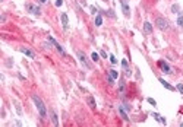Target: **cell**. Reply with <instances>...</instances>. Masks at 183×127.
Wrapping results in <instances>:
<instances>
[{
	"label": "cell",
	"mask_w": 183,
	"mask_h": 127,
	"mask_svg": "<svg viewBox=\"0 0 183 127\" xmlns=\"http://www.w3.org/2000/svg\"><path fill=\"white\" fill-rule=\"evenodd\" d=\"M101 24H103V18L98 15V16L95 18V27H101Z\"/></svg>",
	"instance_id": "cell-17"
},
{
	"label": "cell",
	"mask_w": 183,
	"mask_h": 127,
	"mask_svg": "<svg viewBox=\"0 0 183 127\" xmlns=\"http://www.w3.org/2000/svg\"><path fill=\"white\" fill-rule=\"evenodd\" d=\"M120 5H122L123 15H125L126 18H129V16H130V8H129V5H128V0H120Z\"/></svg>",
	"instance_id": "cell-5"
},
{
	"label": "cell",
	"mask_w": 183,
	"mask_h": 127,
	"mask_svg": "<svg viewBox=\"0 0 183 127\" xmlns=\"http://www.w3.org/2000/svg\"><path fill=\"white\" fill-rule=\"evenodd\" d=\"M160 82H161V85H163V86H164V88H167V89H168V91H174V88H173V86H171V85H168V83H167V82H165V80H164V79H160Z\"/></svg>",
	"instance_id": "cell-13"
},
{
	"label": "cell",
	"mask_w": 183,
	"mask_h": 127,
	"mask_svg": "<svg viewBox=\"0 0 183 127\" xmlns=\"http://www.w3.org/2000/svg\"><path fill=\"white\" fill-rule=\"evenodd\" d=\"M54 48H56V50H57V53H59V54H60V56H63V57H66V51H65V50H63V47H62V45H60V44H59V43H57V44H56V45H54Z\"/></svg>",
	"instance_id": "cell-11"
},
{
	"label": "cell",
	"mask_w": 183,
	"mask_h": 127,
	"mask_svg": "<svg viewBox=\"0 0 183 127\" xmlns=\"http://www.w3.org/2000/svg\"><path fill=\"white\" fill-rule=\"evenodd\" d=\"M100 54H101V56H103V57H104V59H106V57H107V53H106V51H101V53H100Z\"/></svg>",
	"instance_id": "cell-26"
},
{
	"label": "cell",
	"mask_w": 183,
	"mask_h": 127,
	"mask_svg": "<svg viewBox=\"0 0 183 127\" xmlns=\"http://www.w3.org/2000/svg\"><path fill=\"white\" fill-rule=\"evenodd\" d=\"M76 56H78L79 61H81V63H82L86 69H91V63H89V60H88V57H86V54H85L83 51L78 50V51H76Z\"/></svg>",
	"instance_id": "cell-4"
},
{
	"label": "cell",
	"mask_w": 183,
	"mask_h": 127,
	"mask_svg": "<svg viewBox=\"0 0 183 127\" xmlns=\"http://www.w3.org/2000/svg\"><path fill=\"white\" fill-rule=\"evenodd\" d=\"M158 67H160V69H161L164 73H167V75H170V73H171V69H170V66H168V64H167L164 60H160V61H158Z\"/></svg>",
	"instance_id": "cell-6"
},
{
	"label": "cell",
	"mask_w": 183,
	"mask_h": 127,
	"mask_svg": "<svg viewBox=\"0 0 183 127\" xmlns=\"http://www.w3.org/2000/svg\"><path fill=\"white\" fill-rule=\"evenodd\" d=\"M155 27L160 29V31H168L170 29V22L167 18L164 16H157L155 18Z\"/></svg>",
	"instance_id": "cell-2"
},
{
	"label": "cell",
	"mask_w": 183,
	"mask_h": 127,
	"mask_svg": "<svg viewBox=\"0 0 183 127\" xmlns=\"http://www.w3.org/2000/svg\"><path fill=\"white\" fill-rule=\"evenodd\" d=\"M106 15H107V16H110V18H113V19L116 18V15H114V12H113L111 9H110V10H107V12H106Z\"/></svg>",
	"instance_id": "cell-19"
},
{
	"label": "cell",
	"mask_w": 183,
	"mask_h": 127,
	"mask_svg": "<svg viewBox=\"0 0 183 127\" xmlns=\"http://www.w3.org/2000/svg\"><path fill=\"white\" fill-rule=\"evenodd\" d=\"M109 75H110L113 79H117V77H119V73H117L116 70H113V69H111V70H109Z\"/></svg>",
	"instance_id": "cell-16"
},
{
	"label": "cell",
	"mask_w": 183,
	"mask_h": 127,
	"mask_svg": "<svg viewBox=\"0 0 183 127\" xmlns=\"http://www.w3.org/2000/svg\"><path fill=\"white\" fill-rule=\"evenodd\" d=\"M50 117H51L53 124H54V126H59V118H57V114H56V111H54L53 108H50Z\"/></svg>",
	"instance_id": "cell-10"
},
{
	"label": "cell",
	"mask_w": 183,
	"mask_h": 127,
	"mask_svg": "<svg viewBox=\"0 0 183 127\" xmlns=\"http://www.w3.org/2000/svg\"><path fill=\"white\" fill-rule=\"evenodd\" d=\"M19 51H21L22 54H25V56L31 57V59H35V53H34L31 48H28V47H21V48H19Z\"/></svg>",
	"instance_id": "cell-7"
},
{
	"label": "cell",
	"mask_w": 183,
	"mask_h": 127,
	"mask_svg": "<svg viewBox=\"0 0 183 127\" xmlns=\"http://www.w3.org/2000/svg\"><path fill=\"white\" fill-rule=\"evenodd\" d=\"M110 61H111L113 64H116V63H117V60H116V57H114V56H110Z\"/></svg>",
	"instance_id": "cell-22"
},
{
	"label": "cell",
	"mask_w": 183,
	"mask_h": 127,
	"mask_svg": "<svg viewBox=\"0 0 183 127\" xmlns=\"http://www.w3.org/2000/svg\"><path fill=\"white\" fill-rule=\"evenodd\" d=\"M104 2H107V0H104Z\"/></svg>",
	"instance_id": "cell-27"
},
{
	"label": "cell",
	"mask_w": 183,
	"mask_h": 127,
	"mask_svg": "<svg viewBox=\"0 0 183 127\" xmlns=\"http://www.w3.org/2000/svg\"><path fill=\"white\" fill-rule=\"evenodd\" d=\"M119 112H120V115H122V117H123V120H126V121H128V120H129V118H128V114H126V112H125V110H123V108H122V107H119Z\"/></svg>",
	"instance_id": "cell-14"
},
{
	"label": "cell",
	"mask_w": 183,
	"mask_h": 127,
	"mask_svg": "<svg viewBox=\"0 0 183 127\" xmlns=\"http://www.w3.org/2000/svg\"><path fill=\"white\" fill-rule=\"evenodd\" d=\"M62 24H63V28L67 29V15L66 13H62Z\"/></svg>",
	"instance_id": "cell-12"
},
{
	"label": "cell",
	"mask_w": 183,
	"mask_h": 127,
	"mask_svg": "<svg viewBox=\"0 0 183 127\" xmlns=\"http://www.w3.org/2000/svg\"><path fill=\"white\" fill-rule=\"evenodd\" d=\"M31 99L34 101V104H35V107H37V111H38L40 117H41L43 120H47V107H46V104L43 102V99H41L37 94H31Z\"/></svg>",
	"instance_id": "cell-1"
},
{
	"label": "cell",
	"mask_w": 183,
	"mask_h": 127,
	"mask_svg": "<svg viewBox=\"0 0 183 127\" xmlns=\"http://www.w3.org/2000/svg\"><path fill=\"white\" fill-rule=\"evenodd\" d=\"M86 102H88V105H89V108H91V110H95V108H97V104H95L94 96L88 95V96H86Z\"/></svg>",
	"instance_id": "cell-8"
},
{
	"label": "cell",
	"mask_w": 183,
	"mask_h": 127,
	"mask_svg": "<svg viewBox=\"0 0 183 127\" xmlns=\"http://www.w3.org/2000/svg\"><path fill=\"white\" fill-rule=\"evenodd\" d=\"M148 102H149V104H151V105H154V107H155V105H157V102H155V101H154V99H152V98H148Z\"/></svg>",
	"instance_id": "cell-23"
},
{
	"label": "cell",
	"mask_w": 183,
	"mask_h": 127,
	"mask_svg": "<svg viewBox=\"0 0 183 127\" xmlns=\"http://www.w3.org/2000/svg\"><path fill=\"white\" fill-rule=\"evenodd\" d=\"M179 10H180L179 5H173V6H171V12H173V13H177Z\"/></svg>",
	"instance_id": "cell-18"
},
{
	"label": "cell",
	"mask_w": 183,
	"mask_h": 127,
	"mask_svg": "<svg viewBox=\"0 0 183 127\" xmlns=\"http://www.w3.org/2000/svg\"><path fill=\"white\" fill-rule=\"evenodd\" d=\"M62 3H63V0H56V6H57V8L62 6Z\"/></svg>",
	"instance_id": "cell-25"
},
{
	"label": "cell",
	"mask_w": 183,
	"mask_h": 127,
	"mask_svg": "<svg viewBox=\"0 0 183 127\" xmlns=\"http://www.w3.org/2000/svg\"><path fill=\"white\" fill-rule=\"evenodd\" d=\"M25 8H27L28 13L35 15V16H41V9H40V6H37V5H34V3H27Z\"/></svg>",
	"instance_id": "cell-3"
},
{
	"label": "cell",
	"mask_w": 183,
	"mask_h": 127,
	"mask_svg": "<svg viewBox=\"0 0 183 127\" xmlns=\"http://www.w3.org/2000/svg\"><path fill=\"white\" fill-rule=\"evenodd\" d=\"M152 31H154L152 24H149V22H144V32H145V34H152Z\"/></svg>",
	"instance_id": "cell-9"
},
{
	"label": "cell",
	"mask_w": 183,
	"mask_h": 127,
	"mask_svg": "<svg viewBox=\"0 0 183 127\" xmlns=\"http://www.w3.org/2000/svg\"><path fill=\"white\" fill-rule=\"evenodd\" d=\"M177 25L180 27V28H183V12L179 15V18H177Z\"/></svg>",
	"instance_id": "cell-15"
},
{
	"label": "cell",
	"mask_w": 183,
	"mask_h": 127,
	"mask_svg": "<svg viewBox=\"0 0 183 127\" xmlns=\"http://www.w3.org/2000/svg\"><path fill=\"white\" fill-rule=\"evenodd\" d=\"M91 57H93L94 61H98V54H97V53H93V56H91Z\"/></svg>",
	"instance_id": "cell-21"
},
{
	"label": "cell",
	"mask_w": 183,
	"mask_h": 127,
	"mask_svg": "<svg viewBox=\"0 0 183 127\" xmlns=\"http://www.w3.org/2000/svg\"><path fill=\"white\" fill-rule=\"evenodd\" d=\"M177 89L180 91V94H183V85H182V83H179V85H177Z\"/></svg>",
	"instance_id": "cell-24"
},
{
	"label": "cell",
	"mask_w": 183,
	"mask_h": 127,
	"mask_svg": "<svg viewBox=\"0 0 183 127\" xmlns=\"http://www.w3.org/2000/svg\"><path fill=\"white\" fill-rule=\"evenodd\" d=\"M107 80H109V83H110V85H113V83H114V79H113L110 75H107Z\"/></svg>",
	"instance_id": "cell-20"
}]
</instances>
